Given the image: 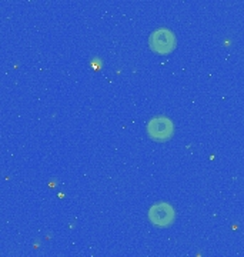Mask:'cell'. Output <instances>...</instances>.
I'll list each match as a JSON object with an SVG mask.
<instances>
[{
  "mask_svg": "<svg viewBox=\"0 0 244 257\" xmlns=\"http://www.w3.org/2000/svg\"><path fill=\"white\" fill-rule=\"evenodd\" d=\"M177 40L172 30L166 28L156 29L153 33L150 35L149 39V46L150 49L159 53V55H169L176 49Z\"/></svg>",
  "mask_w": 244,
  "mask_h": 257,
  "instance_id": "obj_1",
  "label": "cell"
},
{
  "mask_svg": "<svg viewBox=\"0 0 244 257\" xmlns=\"http://www.w3.org/2000/svg\"><path fill=\"white\" fill-rule=\"evenodd\" d=\"M149 220L156 227H170L176 220V210L167 202H159L149 209Z\"/></svg>",
  "mask_w": 244,
  "mask_h": 257,
  "instance_id": "obj_2",
  "label": "cell"
},
{
  "mask_svg": "<svg viewBox=\"0 0 244 257\" xmlns=\"http://www.w3.org/2000/svg\"><path fill=\"white\" fill-rule=\"evenodd\" d=\"M173 133H174L173 121L166 116H156L147 123V135L157 143H164L170 140Z\"/></svg>",
  "mask_w": 244,
  "mask_h": 257,
  "instance_id": "obj_3",
  "label": "cell"
}]
</instances>
